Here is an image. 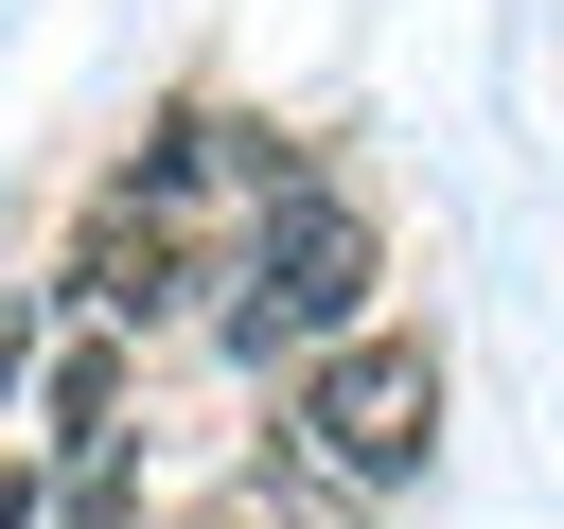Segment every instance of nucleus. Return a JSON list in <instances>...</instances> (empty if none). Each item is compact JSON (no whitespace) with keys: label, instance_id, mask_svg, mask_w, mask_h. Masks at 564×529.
I'll list each match as a JSON object with an SVG mask.
<instances>
[{"label":"nucleus","instance_id":"5","mask_svg":"<svg viewBox=\"0 0 564 529\" xmlns=\"http://www.w3.org/2000/svg\"><path fill=\"white\" fill-rule=\"evenodd\" d=\"M53 529H141V476H123V458H88V476H70V511H53Z\"/></svg>","mask_w":564,"mask_h":529},{"label":"nucleus","instance_id":"3","mask_svg":"<svg viewBox=\"0 0 564 529\" xmlns=\"http://www.w3.org/2000/svg\"><path fill=\"white\" fill-rule=\"evenodd\" d=\"M53 300H88L106 335H159V317L194 300V247H176L159 212H123V194H106V212L70 229V264H53Z\"/></svg>","mask_w":564,"mask_h":529},{"label":"nucleus","instance_id":"2","mask_svg":"<svg viewBox=\"0 0 564 529\" xmlns=\"http://www.w3.org/2000/svg\"><path fill=\"white\" fill-rule=\"evenodd\" d=\"M300 458L335 476V494H405L423 458H441V335H405V317H370V335H335L317 370H300Z\"/></svg>","mask_w":564,"mask_h":529},{"label":"nucleus","instance_id":"6","mask_svg":"<svg viewBox=\"0 0 564 529\" xmlns=\"http://www.w3.org/2000/svg\"><path fill=\"white\" fill-rule=\"evenodd\" d=\"M0 529H35V476H0Z\"/></svg>","mask_w":564,"mask_h":529},{"label":"nucleus","instance_id":"4","mask_svg":"<svg viewBox=\"0 0 564 529\" xmlns=\"http://www.w3.org/2000/svg\"><path fill=\"white\" fill-rule=\"evenodd\" d=\"M35 406H53V458H70V476H88V458H123V335H70Z\"/></svg>","mask_w":564,"mask_h":529},{"label":"nucleus","instance_id":"1","mask_svg":"<svg viewBox=\"0 0 564 529\" xmlns=\"http://www.w3.org/2000/svg\"><path fill=\"white\" fill-rule=\"evenodd\" d=\"M388 317V212L352 194V176H300L264 229H247V282H229V353L247 370H317L335 335H370Z\"/></svg>","mask_w":564,"mask_h":529}]
</instances>
